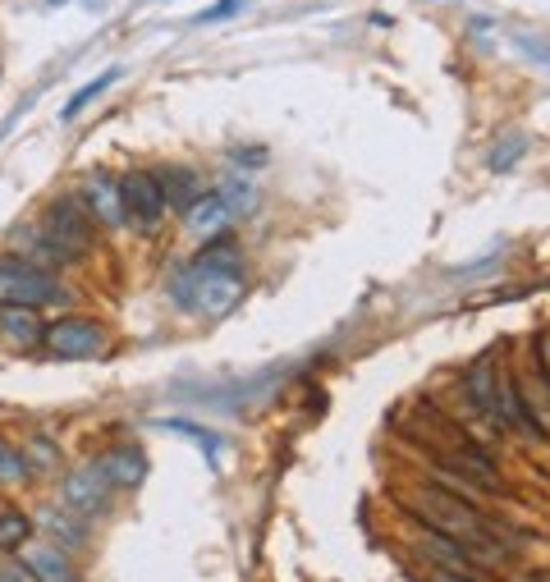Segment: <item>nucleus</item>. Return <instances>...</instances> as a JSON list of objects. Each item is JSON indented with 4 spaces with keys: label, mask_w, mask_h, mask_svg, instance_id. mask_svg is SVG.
<instances>
[{
    "label": "nucleus",
    "mask_w": 550,
    "mask_h": 582,
    "mask_svg": "<svg viewBox=\"0 0 550 582\" xmlns=\"http://www.w3.org/2000/svg\"><path fill=\"white\" fill-rule=\"evenodd\" d=\"M417 509L426 518V528L432 532H445L449 541H458L464 550H473L477 560H496L500 550H496V528L491 523H482V514L468 505V500H458L449 491H441V486H426V491L417 496Z\"/></svg>",
    "instance_id": "f257e3e1"
},
{
    "label": "nucleus",
    "mask_w": 550,
    "mask_h": 582,
    "mask_svg": "<svg viewBox=\"0 0 550 582\" xmlns=\"http://www.w3.org/2000/svg\"><path fill=\"white\" fill-rule=\"evenodd\" d=\"M170 298L179 303L183 313H198V317H211V321H221L239 308V298H243V275L239 271H211V266H198L189 262L183 271L170 275Z\"/></svg>",
    "instance_id": "f03ea898"
},
{
    "label": "nucleus",
    "mask_w": 550,
    "mask_h": 582,
    "mask_svg": "<svg viewBox=\"0 0 550 582\" xmlns=\"http://www.w3.org/2000/svg\"><path fill=\"white\" fill-rule=\"evenodd\" d=\"M0 303L10 308H33V313H46V308H65L70 303V285L60 275L23 262L14 253L0 257Z\"/></svg>",
    "instance_id": "7ed1b4c3"
},
{
    "label": "nucleus",
    "mask_w": 550,
    "mask_h": 582,
    "mask_svg": "<svg viewBox=\"0 0 550 582\" xmlns=\"http://www.w3.org/2000/svg\"><path fill=\"white\" fill-rule=\"evenodd\" d=\"M42 349L51 358H65V362H87V358H106L110 349V335L97 317H83V313H65L46 321V335H42Z\"/></svg>",
    "instance_id": "20e7f679"
},
{
    "label": "nucleus",
    "mask_w": 550,
    "mask_h": 582,
    "mask_svg": "<svg viewBox=\"0 0 550 582\" xmlns=\"http://www.w3.org/2000/svg\"><path fill=\"white\" fill-rule=\"evenodd\" d=\"M38 225L60 243V248H65L70 257H87L92 248H97V221L87 216V207L74 198V193H65V198H55V202H46V211L38 216Z\"/></svg>",
    "instance_id": "39448f33"
},
{
    "label": "nucleus",
    "mask_w": 550,
    "mask_h": 582,
    "mask_svg": "<svg viewBox=\"0 0 550 582\" xmlns=\"http://www.w3.org/2000/svg\"><path fill=\"white\" fill-rule=\"evenodd\" d=\"M119 198H125V216H129V230L138 234H157L166 225V198L157 189L151 170H129L119 174Z\"/></svg>",
    "instance_id": "423d86ee"
},
{
    "label": "nucleus",
    "mask_w": 550,
    "mask_h": 582,
    "mask_svg": "<svg viewBox=\"0 0 550 582\" xmlns=\"http://www.w3.org/2000/svg\"><path fill=\"white\" fill-rule=\"evenodd\" d=\"M74 198L87 207V216L97 221V230H129L125 198H119V179L115 174H106V170L83 174V189Z\"/></svg>",
    "instance_id": "0eeeda50"
},
{
    "label": "nucleus",
    "mask_w": 550,
    "mask_h": 582,
    "mask_svg": "<svg viewBox=\"0 0 550 582\" xmlns=\"http://www.w3.org/2000/svg\"><path fill=\"white\" fill-rule=\"evenodd\" d=\"M110 496H115V486H110V477L102 473L97 458H92V464H83V468H74V473L65 477V509L78 514V518L102 514V509L110 505Z\"/></svg>",
    "instance_id": "6e6552de"
},
{
    "label": "nucleus",
    "mask_w": 550,
    "mask_h": 582,
    "mask_svg": "<svg viewBox=\"0 0 550 582\" xmlns=\"http://www.w3.org/2000/svg\"><path fill=\"white\" fill-rule=\"evenodd\" d=\"M10 248H14V257L33 262V266H42V271H51V275L78 266V257H70L65 248H60V243H55L38 221H33V225H23V230H14V234H10Z\"/></svg>",
    "instance_id": "1a4fd4ad"
},
{
    "label": "nucleus",
    "mask_w": 550,
    "mask_h": 582,
    "mask_svg": "<svg viewBox=\"0 0 550 582\" xmlns=\"http://www.w3.org/2000/svg\"><path fill=\"white\" fill-rule=\"evenodd\" d=\"M19 560H23V569L33 573L38 582H78V564H74V555L65 546H55V541H46V537H33L23 550H19Z\"/></svg>",
    "instance_id": "9d476101"
},
{
    "label": "nucleus",
    "mask_w": 550,
    "mask_h": 582,
    "mask_svg": "<svg viewBox=\"0 0 550 582\" xmlns=\"http://www.w3.org/2000/svg\"><path fill=\"white\" fill-rule=\"evenodd\" d=\"M151 179H157V189L166 198V211H174V216H183V211H189L202 193H211L207 179L198 170H189V166H161V170H151Z\"/></svg>",
    "instance_id": "9b49d317"
},
{
    "label": "nucleus",
    "mask_w": 550,
    "mask_h": 582,
    "mask_svg": "<svg viewBox=\"0 0 550 582\" xmlns=\"http://www.w3.org/2000/svg\"><path fill=\"white\" fill-rule=\"evenodd\" d=\"M42 335H46L42 313H33V308H10V303H0V345H6V349L33 353V349H42Z\"/></svg>",
    "instance_id": "f8f14e48"
},
{
    "label": "nucleus",
    "mask_w": 550,
    "mask_h": 582,
    "mask_svg": "<svg viewBox=\"0 0 550 582\" xmlns=\"http://www.w3.org/2000/svg\"><path fill=\"white\" fill-rule=\"evenodd\" d=\"M417 550H422V555L426 560H432V569H449V573H468V578H477V555H473V550H464V546H458V541H449L445 532H432V528H426L422 537H417Z\"/></svg>",
    "instance_id": "ddd939ff"
},
{
    "label": "nucleus",
    "mask_w": 550,
    "mask_h": 582,
    "mask_svg": "<svg viewBox=\"0 0 550 582\" xmlns=\"http://www.w3.org/2000/svg\"><path fill=\"white\" fill-rule=\"evenodd\" d=\"M230 221H234V211H230V202L211 189V193H202L189 211H183V225H189L202 243L207 239H216V234H230Z\"/></svg>",
    "instance_id": "4468645a"
},
{
    "label": "nucleus",
    "mask_w": 550,
    "mask_h": 582,
    "mask_svg": "<svg viewBox=\"0 0 550 582\" xmlns=\"http://www.w3.org/2000/svg\"><path fill=\"white\" fill-rule=\"evenodd\" d=\"M102 473L110 477V486L115 491H125V486H138L142 477H147V454L138 449V445H115V449H106L102 458Z\"/></svg>",
    "instance_id": "2eb2a0df"
},
{
    "label": "nucleus",
    "mask_w": 550,
    "mask_h": 582,
    "mask_svg": "<svg viewBox=\"0 0 550 582\" xmlns=\"http://www.w3.org/2000/svg\"><path fill=\"white\" fill-rule=\"evenodd\" d=\"M33 523H38V532H42L46 541L65 546L70 555L87 541V518H78V514H70V509H42V514L33 518Z\"/></svg>",
    "instance_id": "dca6fc26"
},
{
    "label": "nucleus",
    "mask_w": 550,
    "mask_h": 582,
    "mask_svg": "<svg viewBox=\"0 0 550 582\" xmlns=\"http://www.w3.org/2000/svg\"><path fill=\"white\" fill-rule=\"evenodd\" d=\"M464 390H468L473 409L486 413V417H496V426H500V413H496V400H500V372H496V362H473L468 372H464Z\"/></svg>",
    "instance_id": "f3484780"
},
{
    "label": "nucleus",
    "mask_w": 550,
    "mask_h": 582,
    "mask_svg": "<svg viewBox=\"0 0 550 582\" xmlns=\"http://www.w3.org/2000/svg\"><path fill=\"white\" fill-rule=\"evenodd\" d=\"M445 468H458L468 486H496V482H500V477H496V464H491V458H486L482 449H473V445H458V449L445 458Z\"/></svg>",
    "instance_id": "a211bd4d"
},
{
    "label": "nucleus",
    "mask_w": 550,
    "mask_h": 582,
    "mask_svg": "<svg viewBox=\"0 0 550 582\" xmlns=\"http://www.w3.org/2000/svg\"><path fill=\"white\" fill-rule=\"evenodd\" d=\"M38 537L33 514L23 509H0V555H19V550Z\"/></svg>",
    "instance_id": "6ab92c4d"
},
{
    "label": "nucleus",
    "mask_w": 550,
    "mask_h": 582,
    "mask_svg": "<svg viewBox=\"0 0 550 582\" xmlns=\"http://www.w3.org/2000/svg\"><path fill=\"white\" fill-rule=\"evenodd\" d=\"M19 449H23V458H28V473H46V477H55V468H60V445H55L46 432H33Z\"/></svg>",
    "instance_id": "aec40b11"
},
{
    "label": "nucleus",
    "mask_w": 550,
    "mask_h": 582,
    "mask_svg": "<svg viewBox=\"0 0 550 582\" xmlns=\"http://www.w3.org/2000/svg\"><path fill=\"white\" fill-rule=\"evenodd\" d=\"M28 477H33V473H28V458H23L19 441L0 436V486H19V482H28Z\"/></svg>",
    "instance_id": "412c9836"
},
{
    "label": "nucleus",
    "mask_w": 550,
    "mask_h": 582,
    "mask_svg": "<svg viewBox=\"0 0 550 582\" xmlns=\"http://www.w3.org/2000/svg\"><path fill=\"white\" fill-rule=\"evenodd\" d=\"M115 78H119V70H106L102 78H92V83H83V87L74 92V97L65 102V110H60V115H65V119H78V115H83V110H87L92 102H97V97H102V92H106V87H115Z\"/></svg>",
    "instance_id": "4be33fe9"
},
{
    "label": "nucleus",
    "mask_w": 550,
    "mask_h": 582,
    "mask_svg": "<svg viewBox=\"0 0 550 582\" xmlns=\"http://www.w3.org/2000/svg\"><path fill=\"white\" fill-rule=\"evenodd\" d=\"M523 151H528V138H523V134H509V138H505V147H500V151H491V170H509L518 157H523Z\"/></svg>",
    "instance_id": "5701e85b"
},
{
    "label": "nucleus",
    "mask_w": 550,
    "mask_h": 582,
    "mask_svg": "<svg viewBox=\"0 0 550 582\" xmlns=\"http://www.w3.org/2000/svg\"><path fill=\"white\" fill-rule=\"evenodd\" d=\"M0 582H38V578L23 569L19 555H0Z\"/></svg>",
    "instance_id": "b1692460"
},
{
    "label": "nucleus",
    "mask_w": 550,
    "mask_h": 582,
    "mask_svg": "<svg viewBox=\"0 0 550 582\" xmlns=\"http://www.w3.org/2000/svg\"><path fill=\"white\" fill-rule=\"evenodd\" d=\"M234 10H243V0H216L211 10H202V19H207V23H216V19H230Z\"/></svg>",
    "instance_id": "393cba45"
},
{
    "label": "nucleus",
    "mask_w": 550,
    "mask_h": 582,
    "mask_svg": "<svg viewBox=\"0 0 550 582\" xmlns=\"http://www.w3.org/2000/svg\"><path fill=\"white\" fill-rule=\"evenodd\" d=\"M432 582H477L468 573H449V569H432Z\"/></svg>",
    "instance_id": "a878e982"
}]
</instances>
